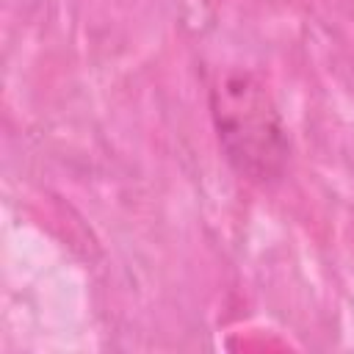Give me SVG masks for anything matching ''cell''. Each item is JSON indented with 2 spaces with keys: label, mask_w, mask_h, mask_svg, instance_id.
Here are the masks:
<instances>
[{
  "label": "cell",
  "mask_w": 354,
  "mask_h": 354,
  "mask_svg": "<svg viewBox=\"0 0 354 354\" xmlns=\"http://www.w3.org/2000/svg\"><path fill=\"white\" fill-rule=\"evenodd\" d=\"M207 102L218 147L232 171L263 188L279 183L290 141L266 83L246 69H227L213 80Z\"/></svg>",
  "instance_id": "6da1fadb"
}]
</instances>
